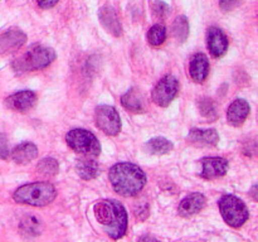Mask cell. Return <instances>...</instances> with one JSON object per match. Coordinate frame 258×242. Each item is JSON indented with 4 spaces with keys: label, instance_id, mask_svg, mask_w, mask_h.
<instances>
[{
    "label": "cell",
    "instance_id": "obj_1",
    "mask_svg": "<svg viewBox=\"0 0 258 242\" xmlns=\"http://www.w3.org/2000/svg\"><path fill=\"white\" fill-rule=\"evenodd\" d=\"M95 217L103 231L112 239L122 238L127 231V212L125 207L113 199H103L93 207Z\"/></svg>",
    "mask_w": 258,
    "mask_h": 242
},
{
    "label": "cell",
    "instance_id": "obj_2",
    "mask_svg": "<svg viewBox=\"0 0 258 242\" xmlns=\"http://www.w3.org/2000/svg\"><path fill=\"white\" fill-rule=\"evenodd\" d=\"M110 182L113 191L122 197H135L146 184V174L133 163H117L110 169Z\"/></svg>",
    "mask_w": 258,
    "mask_h": 242
},
{
    "label": "cell",
    "instance_id": "obj_3",
    "mask_svg": "<svg viewBox=\"0 0 258 242\" xmlns=\"http://www.w3.org/2000/svg\"><path fill=\"white\" fill-rule=\"evenodd\" d=\"M57 197L54 186L48 182L25 184L19 187L13 194V199L17 203L28 204L33 207H44L52 203Z\"/></svg>",
    "mask_w": 258,
    "mask_h": 242
},
{
    "label": "cell",
    "instance_id": "obj_4",
    "mask_svg": "<svg viewBox=\"0 0 258 242\" xmlns=\"http://www.w3.org/2000/svg\"><path fill=\"white\" fill-rule=\"evenodd\" d=\"M55 58H57V53L53 48L33 45L13 62V70L18 75L39 71L47 68Z\"/></svg>",
    "mask_w": 258,
    "mask_h": 242
},
{
    "label": "cell",
    "instance_id": "obj_5",
    "mask_svg": "<svg viewBox=\"0 0 258 242\" xmlns=\"http://www.w3.org/2000/svg\"><path fill=\"white\" fill-rule=\"evenodd\" d=\"M219 211L228 226L239 228L249 218L248 207L238 197L227 194L219 199Z\"/></svg>",
    "mask_w": 258,
    "mask_h": 242
},
{
    "label": "cell",
    "instance_id": "obj_6",
    "mask_svg": "<svg viewBox=\"0 0 258 242\" xmlns=\"http://www.w3.org/2000/svg\"><path fill=\"white\" fill-rule=\"evenodd\" d=\"M68 146L76 153L86 156H98L101 153V144L95 134L86 129H72L66 135Z\"/></svg>",
    "mask_w": 258,
    "mask_h": 242
},
{
    "label": "cell",
    "instance_id": "obj_7",
    "mask_svg": "<svg viewBox=\"0 0 258 242\" xmlns=\"http://www.w3.org/2000/svg\"><path fill=\"white\" fill-rule=\"evenodd\" d=\"M95 123L101 131L110 136L117 135L122 128L120 115L116 108L110 105H100L96 107Z\"/></svg>",
    "mask_w": 258,
    "mask_h": 242
},
{
    "label": "cell",
    "instance_id": "obj_8",
    "mask_svg": "<svg viewBox=\"0 0 258 242\" xmlns=\"http://www.w3.org/2000/svg\"><path fill=\"white\" fill-rule=\"evenodd\" d=\"M179 81L174 76L168 75L161 78L151 92V98L160 107H166L178 96Z\"/></svg>",
    "mask_w": 258,
    "mask_h": 242
},
{
    "label": "cell",
    "instance_id": "obj_9",
    "mask_svg": "<svg viewBox=\"0 0 258 242\" xmlns=\"http://www.w3.org/2000/svg\"><path fill=\"white\" fill-rule=\"evenodd\" d=\"M228 160L221 156H209L202 159V173L201 176L204 179H218L226 175L228 171Z\"/></svg>",
    "mask_w": 258,
    "mask_h": 242
},
{
    "label": "cell",
    "instance_id": "obj_10",
    "mask_svg": "<svg viewBox=\"0 0 258 242\" xmlns=\"http://www.w3.org/2000/svg\"><path fill=\"white\" fill-rule=\"evenodd\" d=\"M27 42V34L13 28L0 34V54H12L19 50Z\"/></svg>",
    "mask_w": 258,
    "mask_h": 242
},
{
    "label": "cell",
    "instance_id": "obj_11",
    "mask_svg": "<svg viewBox=\"0 0 258 242\" xmlns=\"http://www.w3.org/2000/svg\"><path fill=\"white\" fill-rule=\"evenodd\" d=\"M207 45L214 58H221L228 50V38L221 28L211 27L207 32Z\"/></svg>",
    "mask_w": 258,
    "mask_h": 242
},
{
    "label": "cell",
    "instance_id": "obj_12",
    "mask_svg": "<svg viewBox=\"0 0 258 242\" xmlns=\"http://www.w3.org/2000/svg\"><path fill=\"white\" fill-rule=\"evenodd\" d=\"M37 102V95L33 91L23 90L7 97L5 105L8 108L18 112H27Z\"/></svg>",
    "mask_w": 258,
    "mask_h": 242
},
{
    "label": "cell",
    "instance_id": "obj_13",
    "mask_svg": "<svg viewBox=\"0 0 258 242\" xmlns=\"http://www.w3.org/2000/svg\"><path fill=\"white\" fill-rule=\"evenodd\" d=\"M249 111H251L249 103L246 100H243V98H237L228 107V111H227V120H228V123L232 126L238 128L248 117Z\"/></svg>",
    "mask_w": 258,
    "mask_h": 242
},
{
    "label": "cell",
    "instance_id": "obj_14",
    "mask_svg": "<svg viewBox=\"0 0 258 242\" xmlns=\"http://www.w3.org/2000/svg\"><path fill=\"white\" fill-rule=\"evenodd\" d=\"M206 197L202 193H191L183 198V201L179 204L178 212L181 217H190L199 213L202 209L206 207Z\"/></svg>",
    "mask_w": 258,
    "mask_h": 242
},
{
    "label": "cell",
    "instance_id": "obj_15",
    "mask_svg": "<svg viewBox=\"0 0 258 242\" xmlns=\"http://www.w3.org/2000/svg\"><path fill=\"white\" fill-rule=\"evenodd\" d=\"M209 73V60L204 53H197L191 57L189 65V75L194 82L202 83L207 80Z\"/></svg>",
    "mask_w": 258,
    "mask_h": 242
},
{
    "label": "cell",
    "instance_id": "obj_16",
    "mask_svg": "<svg viewBox=\"0 0 258 242\" xmlns=\"http://www.w3.org/2000/svg\"><path fill=\"white\" fill-rule=\"evenodd\" d=\"M98 17H100L101 24L103 25L107 32H110L111 34L115 35V37H121L122 34V27H121L120 19H118L117 14H116L115 9L110 5H105L100 9L98 13Z\"/></svg>",
    "mask_w": 258,
    "mask_h": 242
},
{
    "label": "cell",
    "instance_id": "obj_17",
    "mask_svg": "<svg viewBox=\"0 0 258 242\" xmlns=\"http://www.w3.org/2000/svg\"><path fill=\"white\" fill-rule=\"evenodd\" d=\"M188 140L198 146H216L219 141V135L214 129H193L189 133Z\"/></svg>",
    "mask_w": 258,
    "mask_h": 242
},
{
    "label": "cell",
    "instance_id": "obj_18",
    "mask_svg": "<svg viewBox=\"0 0 258 242\" xmlns=\"http://www.w3.org/2000/svg\"><path fill=\"white\" fill-rule=\"evenodd\" d=\"M10 155L17 164H28L37 158L38 148L33 143H23L15 146Z\"/></svg>",
    "mask_w": 258,
    "mask_h": 242
},
{
    "label": "cell",
    "instance_id": "obj_19",
    "mask_svg": "<svg viewBox=\"0 0 258 242\" xmlns=\"http://www.w3.org/2000/svg\"><path fill=\"white\" fill-rule=\"evenodd\" d=\"M121 105L126 108V110L131 111V112H144L145 106H144V98L139 90L136 88H131L128 90L125 95L121 97Z\"/></svg>",
    "mask_w": 258,
    "mask_h": 242
},
{
    "label": "cell",
    "instance_id": "obj_20",
    "mask_svg": "<svg viewBox=\"0 0 258 242\" xmlns=\"http://www.w3.org/2000/svg\"><path fill=\"white\" fill-rule=\"evenodd\" d=\"M76 170H77V174L81 178L85 179V180H91V179H95L98 175L100 166H98V163L95 159L83 158L77 161Z\"/></svg>",
    "mask_w": 258,
    "mask_h": 242
},
{
    "label": "cell",
    "instance_id": "obj_21",
    "mask_svg": "<svg viewBox=\"0 0 258 242\" xmlns=\"http://www.w3.org/2000/svg\"><path fill=\"white\" fill-rule=\"evenodd\" d=\"M174 145L170 140L159 136V138H153L144 145L145 153L151 154V155H164L173 150Z\"/></svg>",
    "mask_w": 258,
    "mask_h": 242
},
{
    "label": "cell",
    "instance_id": "obj_22",
    "mask_svg": "<svg viewBox=\"0 0 258 242\" xmlns=\"http://www.w3.org/2000/svg\"><path fill=\"white\" fill-rule=\"evenodd\" d=\"M171 33H173V37L175 38L176 42L184 43L189 37V22L186 19V17L180 15V17L176 18L173 23V27H171Z\"/></svg>",
    "mask_w": 258,
    "mask_h": 242
},
{
    "label": "cell",
    "instance_id": "obj_23",
    "mask_svg": "<svg viewBox=\"0 0 258 242\" xmlns=\"http://www.w3.org/2000/svg\"><path fill=\"white\" fill-rule=\"evenodd\" d=\"M20 232L25 237L38 236L40 233V221L37 217H27L20 222Z\"/></svg>",
    "mask_w": 258,
    "mask_h": 242
},
{
    "label": "cell",
    "instance_id": "obj_24",
    "mask_svg": "<svg viewBox=\"0 0 258 242\" xmlns=\"http://www.w3.org/2000/svg\"><path fill=\"white\" fill-rule=\"evenodd\" d=\"M198 108L201 111L202 116L206 117L207 120L214 121L218 117V113H217L216 105H214V101L212 98L203 97L198 101Z\"/></svg>",
    "mask_w": 258,
    "mask_h": 242
},
{
    "label": "cell",
    "instance_id": "obj_25",
    "mask_svg": "<svg viewBox=\"0 0 258 242\" xmlns=\"http://www.w3.org/2000/svg\"><path fill=\"white\" fill-rule=\"evenodd\" d=\"M166 39V29L164 25L156 24L150 28L148 32V42L150 43L153 47H159L163 44Z\"/></svg>",
    "mask_w": 258,
    "mask_h": 242
},
{
    "label": "cell",
    "instance_id": "obj_26",
    "mask_svg": "<svg viewBox=\"0 0 258 242\" xmlns=\"http://www.w3.org/2000/svg\"><path fill=\"white\" fill-rule=\"evenodd\" d=\"M59 170V164L54 158H44L38 163L37 171L47 176L55 175Z\"/></svg>",
    "mask_w": 258,
    "mask_h": 242
},
{
    "label": "cell",
    "instance_id": "obj_27",
    "mask_svg": "<svg viewBox=\"0 0 258 242\" xmlns=\"http://www.w3.org/2000/svg\"><path fill=\"white\" fill-rule=\"evenodd\" d=\"M169 12H170V8L168 7L166 3L158 0V2H155L153 4V13L156 18L164 19V18L169 14Z\"/></svg>",
    "mask_w": 258,
    "mask_h": 242
},
{
    "label": "cell",
    "instance_id": "obj_28",
    "mask_svg": "<svg viewBox=\"0 0 258 242\" xmlns=\"http://www.w3.org/2000/svg\"><path fill=\"white\" fill-rule=\"evenodd\" d=\"M9 143L5 134H0V160H7L9 158Z\"/></svg>",
    "mask_w": 258,
    "mask_h": 242
},
{
    "label": "cell",
    "instance_id": "obj_29",
    "mask_svg": "<svg viewBox=\"0 0 258 242\" xmlns=\"http://www.w3.org/2000/svg\"><path fill=\"white\" fill-rule=\"evenodd\" d=\"M238 5V0H219V7L223 12H231Z\"/></svg>",
    "mask_w": 258,
    "mask_h": 242
},
{
    "label": "cell",
    "instance_id": "obj_30",
    "mask_svg": "<svg viewBox=\"0 0 258 242\" xmlns=\"http://www.w3.org/2000/svg\"><path fill=\"white\" fill-rule=\"evenodd\" d=\"M38 5H39L42 9H50V8L54 7L59 0H37Z\"/></svg>",
    "mask_w": 258,
    "mask_h": 242
},
{
    "label": "cell",
    "instance_id": "obj_31",
    "mask_svg": "<svg viewBox=\"0 0 258 242\" xmlns=\"http://www.w3.org/2000/svg\"><path fill=\"white\" fill-rule=\"evenodd\" d=\"M138 242H160V241H159L156 237L151 236V234H144V236H141L140 238H139Z\"/></svg>",
    "mask_w": 258,
    "mask_h": 242
},
{
    "label": "cell",
    "instance_id": "obj_32",
    "mask_svg": "<svg viewBox=\"0 0 258 242\" xmlns=\"http://www.w3.org/2000/svg\"><path fill=\"white\" fill-rule=\"evenodd\" d=\"M257 186H253V188L251 189V192H249V193H251V196H253V199L254 201H258V197H257Z\"/></svg>",
    "mask_w": 258,
    "mask_h": 242
}]
</instances>
